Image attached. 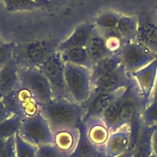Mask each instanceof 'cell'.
<instances>
[{"label":"cell","mask_w":157,"mask_h":157,"mask_svg":"<svg viewBox=\"0 0 157 157\" xmlns=\"http://www.w3.org/2000/svg\"><path fill=\"white\" fill-rule=\"evenodd\" d=\"M38 111L55 134L62 130H78L83 121L84 107L71 100L53 98L46 104L38 105Z\"/></svg>","instance_id":"obj_1"},{"label":"cell","mask_w":157,"mask_h":157,"mask_svg":"<svg viewBox=\"0 0 157 157\" xmlns=\"http://www.w3.org/2000/svg\"><path fill=\"white\" fill-rule=\"evenodd\" d=\"M58 46L48 40H34L15 44L13 59L18 67L38 68L55 51Z\"/></svg>","instance_id":"obj_2"},{"label":"cell","mask_w":157,"mask_h":157,"mask_svg":"<svg viewBox=\"0 0 157 157\" xmlns=\"http://www.w3.org/2000/svg\"><path fill=\"white\" fill-rule=\"evenodd\" d=\"M64 78L71 99L77 104L84 105L91 94L90 70L82 66L66 63Z\"/></svg>","instance_id":"obj_3"},{"label":"cell","mask_w":157,"mask_h":157,"mask_svg":"<svg viewBox=\"0 0 157 157\" xmlns=\"http://www.w3.org/2000/svg\"><path fill=\"white\" fill-rule=\"evenodd\" d=\"M18 74L20 87L27 90L38 105L46 104L53 99L50 84L39 68L18 67Z\"/></svg>","instance_id":"obj_4"},{"label":"cell","mask_w":157,"mask_h":157,"mask_svg":"<svg viewBox=\"0 0 157 157\" xmlns=\"http://www.w3.org/2000/svg\"><path fill=\"white\" fill-rule=\"evenodd\" d=\"M18 134L25 141L38 147L54 144L55 140L48 123L39 111L23 118Z\"/></svg>","instance_id":"obj_5"},{"label":"cell","mask_w":157,"mask_h":157,"mask_svg":"<svg viewBox=\"0 0 157 157\" xmlns=\"http://www.w3.org/2000/svg\"><path fill=\"white\" fill-rule=\"evenodd\" d=\"M64 67L65 64L61 58V52L57 50L38 68L50 84L53 98L71 100L66 87Z\"/></svg>","instance_id":"obj_6"},{"label":"cell","mask_w":157,"mask_h":157,"mask_svg":"<svg viewBox=\"0 0 157 157\" xmlns=\"http://www.w3.org/2000/svg\"><path fill=\"white\" fill-rule=\"evenodd\" d=\"M144 98L136 80L132 77L121 98V125L130 126L135 118L142 114L145 109Z\"/></svg>","instance_id":"obj_7"},{"label":"cell","mask_w":157,"mask_h":157,"mask_svg":"<svg viewBox=\"0 0 157 157\" xmlns=\"http://www.w3.org/2000/svg\"><path fill=\"white\" fill-rule=\"evenodd\" d=\"M118 53L121 64L130 75L148 65L157 57V54L135 41L124 44Z\"/></svg>","instance_id":"obj_8"},{"label":"cell","mask_w":157,"mask_h":157,"mask_svg":"<svg viewBox=\"0 0 157 157\" xmlns=\"http://www.w3.org/2000/svg\"><path fill=\"white\" fill-rule=\"evenodd\" d=\"M131 80L132 75L121 64L114 71L100 78L92 84L90 98L98 94L114 92L126 88Z\"/></svg>","instance_id":"obj_9"},{"label":"cell","mask_w":157,"mask_h":157,"mask_svg":"<svg viewBox=\"0 0 157 157\" xmlns=\"http://www.w3.org/2000/svg\"><path fill=\"white\" fill-rule=\"evenodd\" d=\"M125 89H121L114 92L101 93L90 98V99L84 105V115L83 117L84 123L95 118H101V116L106 109L113 101L122 96Z\"/></svg>","instance_id":"obj_10"},{"label":"cell","mask_w":157,"mask_h":157,"mask_svg":"<svg viewBox=\"0 0 157 157\" xmlns=\"http://www.w3.org/2000/svg\"><path fill=\"white\" fill-rule=\"evenodd\" d=\"M137 35L135 41L157 54V21L147 12L138 17Z\"/></svg>","instance_id":"obj_11"},{"label":"cell","mask_w":157,"mask_h":157,"mask_svg":"<svg viewBox=\"0 0 157 157\" xmlns=\"http://www.w3.org/2000/svg\"><path fill=\"white\" fill-rule=\"evenodd\" d=\"M136 80L144 98V104L147 107L151 101L157 78V57L151 63L131 74Z\"/></svg>","instance_id":"obj_12"},{"label":"cell","mask_w":157,"mask_h":157,"mask_svg":"<svg viewBox=\"0 0 157 157\" xmlns=\"http://www.w3.org/2000/svg\"><path fill=\"white\" fill-rule=\"evenodd\" d=\"M95 29L94 22H84L79 25L74 29L68 38L59 43L57 50L61 52L75 48L85 47Z\"/></svg>","instance_id":"obj_13"},{"label":"cell","mask_w":157,"mask_h":157,"mask_svg":"<svg viewBox=\"0 0 157 157\" xmlns=\"http://www.w3.org/2000/svg\"><path fill=\"white\" fill-rule=\"evenodd\" d=\"M78 136L76 145L67 157H100L105 150V147H98L93 144L87 136V127L84 121L78 126Z\"/></svg>","instance_id":"obj_14"},{"label":"cell","mask_w":157,"mask_h":157,"mask_svg":"<svg viewBox=\"0 0 157 157\" xmlns=\"http://www.w3.org/2000/svg\"><path fill=\"white\" fill-rule=\"evenodd\" d=\"M130 126H124L109 136L105 145L106 157H119L127 150L130 139Z\"/></svg>","instance_id":"obj_15"},{"label":"cell","mask_w":157,"mask_h":157,"mask_svg":"<svg viewBox=\"0 0 157 157\" xmlns=\"http://www.w3.org/2000/svg\"><path fill=\"white\" fill-rule=\"evenodd\" d=\"M18 70V67L14 59L0 69V98L20 87Z\"/></svg>","instance_id":"obj_16"},{"label":"cell","mask_w":157,"mask_h":157,"mask_svg":"<svg viewBox=\"0 0 157 157\" xmlns=\"http://www.w3.org/2000/svg\"><path fill=\"white\" fill-rule=\"evenodd\" d=\"M85 48L93 64L115 54L110 50L105 38L98 32L97 29H95L93 35L85 46Z\"/></svg>","instance_id":"obj_17"},{"label":"cell","mask_w":157,"mask_h":157,"mask_svg":"<svg viewBox=\"0 0 157 157\" xmlns=\"http://www.w3.org/2000/svg\"><path fill=\"white\" fill-rule=\"evenodd\" d=\"M156 126H147L142 121L133 157H150L153 155V136Z\"/></svg>","instance_id":"obj_18"},{"label":"cell","mask_w":157,"mask_h":157,"mask_svg":"<svg viewBox=\"0 0 157 157\" xmlns=\"http://www.w3.org/2000/svg\"><path fill=\"white\" fill-rule=\"evenodd\" d=\"M90 140L98 147H105L110 133L101 118H95L84 123Z\"/></svg>","instance_id":"obj_19"},{"label":"cell","mask_w":157,"mask_h":157,"mask_svg":"<svg viewBox=\"0 0 157 157\" xmlns=\"http://www.w3.org/2000/svg\"><path fill=\"white\" fill-rule=\"evenodd\" d=\"M121 64L119 53H115L93 64L90 70L91 85L100 78L113 71Z\"/></svg>","instance_id":"obj_20"},{"label":"cell","mask_w":157,"mask_h":157,"mask_svg":"<svg viewBox=\"0 0 157 157\" xmlns=\"http://www.w3.org/2000/svg\"><path fill=\"white\" fill-rule=\"evenodd\" d=\"M138 18L131 15H121L117 29L121 37L124 44L136 40L137 35Z\"/></svg>","instance_id":"obj_21"},{"label":"cell","mask_w":157,"mask_h":157,"mask_svg":"<svg viewBox=\"0 0 157 157\" xmlns=\"http://www.w3.org/2000/svg\"><path fill=\"white\" fill-rule=\"evenodd\" d=\"M61 56L64 64L69 63L75 65L82 66L87 67L89 70H90L93 66L85 47L75 48L63 51L61 52Z\"/></svg>","instance_id":"obj_22"},{"label":"cell","mask_w":157,"mask_h":157,"mask_svg":"<svg viewBox=\"0 0 157 157\" xmlns=\"http://www.w3.org/2000/svg\"><path fill=\"white\" fill-rule=\"evenodd\" d=\"M121 98L113 101L101 116V119L108 128L110 133H113L121 128Z\"/></svg>","instance_id":"obj_23"},{"label":"cell","mask_w":157,"mask_h":157,"mask_svg":"<svg viewBox=\"0 0 157 157\" xmlns=\"http://www.w3.org/2000/svg\"><path fill=\"white\" fill-rule=\"evenodd\" d=\"M54 144L64 153L70 154L76 145L78 130H62L54 134Z\"/></svg>","instance_id":"obj_24"},{"label":"cell","mask_w":157,"mask_h":157,"mask_svg":"<svg viewBox=\"0 0 157 157\" xmlns=\"http://www.w3.org/2000/svg\"><path fill=\"white\" fill-rule=\"evenodd\" d=\"M22 117L12 115L0 123V137L4 140L15 136L19 132L23 120Z\"/></svg>","instance_id":"obj_25"},{"label":"cell","mask_w":157,"mask_h":157,"mask_svg":"<svg viewBox=\"0 0 157 157\" xmlns=\"http://www.w3.org/2000/svg\"><path fill=\"white\" fill-rule=\"evenodd\" d=\"M121 14L113 11H107L98 15L94 24L98 31H106L116 29Z\"/></svg>","instance_id":"obj_26"},{"label":"cell","mask_w":157,"mask_h":157,"mask_svg":"<svg viewBox=\"0 0 157 157\" xmlns=\"http://www.w3.org/2000/svg\"><path fill=\"white\" fill-rule=\"evenodd\" d=\"M141 124H142V118H141V115H139L135 118L134 121L130 125V133L127 150L124 154L119 157H133V153H134L135 148H136L138 138H139Z\"/></svg>","instance_id":"obj_27"},{"label":"cell","mask_w":157,"mask_h":157,"mask_svg":"<svg viewBox=\"0 0 157 157\" xmlns=\"http://www.w3.org/2000/svg\"><path fill=\"white\" fill-rule=\"evenodd\" d=\"M3 2L8 12L33 11L44 8L32 0H3Z\"/></svg>","instance_id":"obj_28"},{"label":"cell","mask_w":157,"mask_h":157,"mask_svg":"<svg viewBox=\"0 0 157 157\" xmlns=\"http://www.w3.org/2000/svg\"><path fill=\"white\" fill-rule=\"evenodd\" d=\"M16 157H36L38 147L25 141L18 133L15 135Z\"/></svg>","instance_id":"obj_29"},{"label":"cell","mask_w":157,"mask_h":157,"mask_svg":"<svg viewBox=\"0 0 157 157\" xmlns=\"http://www.w3.org/2000/svg\"><path fill=\"white\" fill-rule=\"evenodd\" d=\"M142 121L147 126H156L157 124V100L151 101L141 114Z\"/></svg>","instance_id":"obj_30"},{"label":"cell","mask_w":157,"mask_h":157,"mask_svg":"<svg viewBox=\"0 0 157 157\" xmlns=\"http://www.w3.org/2000/svg\"><path fill=\"white\" fill-rule=\"evenodd\" d=\"M15 44L13 42L0 44V69L6 65L13 59L14 48Z\"/></svg>","instance_id":"obj_31"},{"label":"cell","mask_w":157,"mask_h":157,"mask_svg":"<svg viewBox=\"0 0 157 157\" xmlns=\"http://www.w3.org/2000/svg\"><path fill=\"white\" fill-rule=\"evenodd\" d=\"M68 154L60 150L55 144L38 147L36 157H67Z\"/></svg>","instance_id":"obj_32"},{"label":"cell","mask_w":157,"mask_h":157,"mask_svg":"<svg viewBox=\"0 0 157 157\" xmlns=\"http://www.w3.org/2000/svg\"><path fill=\"white\" fill-rule=\"evenodd\" d=\"M0 157H16L15 152V136L9 138L6 141V145Z\"/></svg>","instance_id":"obj_33"},{"label":"cell","mask_w":157,"mask_h":157,"mask_svg":"<svg viewBox=\"0 0 157 157\" xmlns=\"http://www.w3.org/2000/svg\"><path fill=\"white\" fill-rule=\"evenodd\" d=\"M12 116L10 112L6 109V106L3 104L1 98H0V123L2 121H5L6 119L9 118V117Z\"/></svg>","instance_id":"obj_34"},{"label":"cell","mask_w":157,"mask_h":157,"mask_svg":"<svg viewBox=\"0 0 157 157\" xmlns=\"http://www.w3.org/2000/svg\"><path fill=\"white\" fill-rule=\"evenodd\" d=\"M153 154L157 157V130L153 136Z\"/></svg>","instance_id":"obj_35"},{"label":"cell","mask_w":157,"mask_h":157,"mask_svg":"<svg viewBox=\"0 0 157 157\" xmlns=\"http://www.w3.org/2000/svg\"><path fill=\"white\" fill-rule=\"evenodd\" d=\"M32 1L39 4L42 7H48L52 3V2H51L50 0H32Z\"/></svg>","instance_id":"obj_36"},{"label":"cell","mask_w":157,"mask_h":157,"mask_svg":"<svg viewBox=\"0 0 157 157\" xmlns=\"http://www.w3.org/2000/svg\"><path fill=\"white\" fill-rule=\"evenodd\" d=\"M6 141H7V140H4L0 137V155L2 153L3 150H4L5 147H6Z\"/></svg>","instance_id":"obj_37"},{"label":"cell","mask_w":157,"mask_h":157,"mask_svg":"<svg viewBox=\"0 0 157 157\" xmlns=\"http://www.w3.org/2000/svg\"><path fill=\"white\" fill-rule=\"evenodd\" d=\"M157 100V78H156V85H155V88L154 90H153V95H152V98H151V101H156ZM150 101V102H151Z\"/></svg>","instance_id":"obj_38"},{"label":"cell","mask_w":157,"mask_h":157,"mask_svg":"<svg viewBox=\"0 0 157 157\" xmlns=\"http://www.w3.org/2000/svg\"><path fill=\"white\" fill-rule=\"evenodd\" d=\"M100 157H106L105 156V150H104V151H103L102 153H101V156H100Z\"/></svg>","instance_id":"obj_39"},{"label":"cell","mask_w":157,"mask_h":157,"mask_svg":"<svg viewBox=\"0 0 157 157\" xmlns=\"http://www.w3.org/2000/svg\"><path fill=\"white\" fill-rule=\"evenodd\" d=\"M2 42H3V41H2V39H1V38H0V44H1V43H2Z\"/></svg>","instance_id":"obj_40"},{"label":"cell","mask_w":157,"mask_h":157,"mask_svg":"<svg viewBox=\"0 0 157 157\" xmlns=\"http://www.w3.org/2000/svg\"><path fill=\"white\" fill-rule=\"evenodd\" d=\"M150 157H156V156H154V155H153H153H152V156H150Z\"/></svg>","instance_id":"obj_41"},{"label":"cell","mask_w":157,"mask_h":157,"mask_svg":"<svg viewBox=\"0 0 157 157\" xmlns=\"http://www.w3.org/2000/svg\"><path fill=\"white\" fill-rule=\"evenodd\" d=\"M50 1H51V2H53L55 1V0H50Z\"/></svg>","instance_id":"obj_42"},{"label":"cell","mask_w":157,"mask_h":157,"mask_svg":"<svg viewBox=\"0 0 157 157\" xmlns=\"http://www.w3.org/2000/svg\"><path fill=\"white\" fill-rule=\"evenodd\" d=\"M156 130H157V124H156Z\"/></svg>","instance_id":"obj_43"}]
</instances>
